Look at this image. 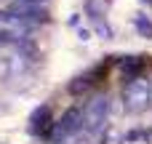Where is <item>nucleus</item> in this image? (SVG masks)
Segmentation results:
<instances>
[{
    "label": "nucleus",
    "instance_id": "6",
    "mask_svg": "<svg viewBox=\"0 0 152 144\" xmlns=\"http://www.w3.org/2000/svg\"><path fill=\"white\" fill-rule=\"evenodd\" d=\"M53 123H56V120H51V107L43 104V107H37V110L32 112V118H29V131H32L35 136H48L51 128H53Z\"/></svg>",
    "mask_w": 152,
    "mask_h": 144
},
{
    "label": "nucleus",
    "instance_id": "5",
    "mask_svg": "<svg viewBox=\"0 0 152 144\" xmlns=\"http://www.w3.org/2000/svg\"><path fill=\"white\" fill-rule=\"evenodd\" d=\"M80 131H83V110H80V107H69V110H67V112L53 123V128H51L48 139H51L53 144L72 142Z\"/></svg>",
    "mask_w": 152,
    "mask_h": 144
},
{
    "label": "nucleus",
    "instance_id": "2",
    "mask_svg": "<svg viewBox=\"0 0 152 144\" xmlns=\"http://www.w3.org/2000/svg\"><path fill=\"white\" fill-rule=\"evenodd\" d=\"M152 107V80L134 75L123 86V110L128 115H142L144 110Z\"/></svg>",
    "mask_w": 152,
    "mask_h": 144
},
{
    "label": "nucleus",
    "instance_id": "1",
    "mask_svg": "<svg viewBox=\"0 0 152 144\" xmlns=\"http://www.w3.org/2000/svg\"><path fill=\"white\" fill-rule=\"evenodd\" d=\"M32 75V51L24 43L0 40V83L16 86Z\"/></svg>",
    "mask_w": 152,
    "mask_h": 144
},
{
    "label": "nucleus",
    "instance_id": "9",
    "mask_svg": "<svg viewBox=\"0 0 152 144\" xmlns=\"http://www.w3.org/2000/svg\"><path fill=\"white\" fill-rule=\"evenodd\" d=\"M134 24H136V32H139L142 37H150L152 40V19H147V16L139 13V16L134 19Z\"/></svg>",
    "mask_w": 152,
    "mask_h": 144
},
{
    "label": "nucleus",
    "instance_id": "7",
    "mask_svg": "<svg viewBox=\"0 0 152 144\" xmlns=\"http://www.w3.org/2000/svg\"><path fill=\"white\" fill-rule=\"evenodd\" d=\"M94 83H96V80H94V72H91V75H83V77H75V80L69 83V94L80 96V94H86Z\"/></svg>",
    "mask_w": 152,
    "mask_h": 144
},
{
    "label": "nucleus",
    "instance_id": "10",
    "mask_svg": "<svg viewBox=\"0 0 152 144\" xmlns=\"http://www.w3.org/2000/svg\"><path fill=\"white\" fill-rule=\"evenodd\" d=\"M139 64H142V61H139L136 56H131V61H123V72H128V75H131V72H136V69H139Z\"/></svg>",
    "mask_w": 152,
    "mask_h": 144
},
{
    "label": "nucleus",
    "instance_id": "11",
    "mask_svg": "<svg viewBox=\"0 0 152 144\" xmlns=\"http://www.w3.org/2000/svg\"><path fill=\"white\" fill-rule=\"evenodd\" d=\"M144 3H147V5H150V8H152V0H144Z\"/></svg>",
    "mask_w": 152,
    "mask_h": 144
},
{
    "label": "nucleus",
    "instance_id": "8",
    "mask_svg": "<svg viewBox=\"0 0 152 144\" xmlns=\"http://www.w3.org/2000/svg\"><path fill=\"white\" fill-rule=\"evenodd\" d=\"M107 8H110L107 0H86V11H88V16H91L94 21H99V19L107 13Z\"/></svg>",
    "mask_w": 152,
    "mask_h": 144
},
{
    "label": "nucleus",
    "instance_id": "3",
    "mask_svg": "<svg viewBox=\"0 0 152 144\" xmlns=\"http://www.w3.org/2000/svg\"><path fill=\"white\" fill-rule=\"evenodd\" d=\"M107 118H110V99L107 96H94L83 107V131L88 136H99L107 131Z\"/></svg>",
    "mask_w": 152,
    "mask_h": 144
},
{
    "label": "nucleus",
    "instance_id": "4",
    "mask_svg": "<svg viewBox=\"0 0 152 144\" xmlns=\"http://www.w3.org/2000/svg\"><path fill=\"white\" fill-rule=\"evenodd\" d=\"M32 21L24 19L16 11H0V40H11V43H27L32 35Z\"/></svg>",
    "mask_w": 152,
    "mask_h": 144
}]
</instances>
